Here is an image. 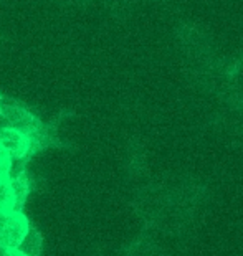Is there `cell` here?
<instances>
[{"label":"cell","mask_w":243,"mask_h":256,"mask_svg":"<svg viewBox=\"0 0 243 256\" xmlns=\"http://www.w3.org/2000/svg\"><path fill=\"white\" fill-rule=\"evenodd\" d=\"M4 253H5V248L2 246V244H0V256H4Z\"/></svg>","instance_id":"30bf717a"},{"label":"cell","mask_w":243,"mask_h":256,"mask_svg":"<svg viewBox=\"0 0 243 256\" xmlns=\"http://www.w3.org/2000/svg\"><path fill=\"white\" fill-rule=\"evenodd\" d=\"M0 144L8 150L12 159H22L32 150V139L28 134H24L20 130L5 126L0 129Z\"/></svg>","instance_id":"3957f363"},{"label":"cell","mask_w":243,"mask_h":256,"mask_svg":"<svg viewBox=\"0 0 243 256\" xmlns=\"http://www.w3.org/2000/svg\"><path fill=\"white\" fill-rule=\"evenodd\" d=\"M0 112L2 116L7 119L8 126L20 130L24 134H35V132H40V126H38V121L32 116V114L20 108L17 104H0Z\"/></svg>","instance_id":"7a4b0ae2"},{"label":"cell","mask_w":243,"mask_h":256,"mask_svg":"<svg viewBox=\"0 0 243 256\" xmlns=\"http://www.w3.org/2000/svg\"><path fill=\"white\" fill-rule=\"evenodd\" d=\"M42 243H43L42 233L38 230H35V228H28L26 235L24 236V240H22L17 248L20 252H24L26 256H40Z\"/></svg>","instance_id":"5b68a950"},{"label":"cell","mask_w":243,"mask_h":256,"mask_svg":"<svg viewBox=\"0 0 243 256\" xmlns=\"http://www.w3.org/2000/svg\"><path fill=\"white\" fill-rule=\"evenodd\" d=\"M10 170H12V156H10L8 150L0 144V182L8 180Z\"/></svg>","instance_id":"52a82bcc"},{"label":"cell","mask_w":243,"mask_h":256,"mask_svg":"<svg viewBox=\"0 0 243 256\" xmlns=\"http://www.w3.org/2000/svg\"><path fill=\"white\" fill-rule=\"evenodd\" d=\"M8 182H10V187H12V192H14L15 210L22 212V206H24L26 197H28V192H30L28 177H26L25 172H20L17 176H10Z\"/></svg>","instance_id":"277c9868"},{"label":"cell","mask_w":243,"mask_h":256,"mask_svg":"<svg viewBox=\"0 0 243 256\" xmlns=\"http://www.w3.org/2000/svg\"><path fill=\"white\" fill-rule=\"evenodd\" d=\"M14 210H15V198H14L12 187H10L8 180H2L0 182V212L8 214V212Z\"/></svg>","instance_id":"8992f818"},{"label":"cell","mask_w":243,"mask_h":256,"mask_svg":"<svg viewBox=\"0 0 243 256\" xmlns=\"http://www.w3.org/2000/svg\"><path fill=\"white\" fill-rule=\"evenodd\" d=\"M5 126H8V122H7V119L2 116V112H0V129L5 128Z\"/></svg>","instance_id":"9c48e42d"},{"label":"cell","mask_w":243,"mask_h":256,"mask_svg":"<svg viewBox=\"0 0 243 256\" xmlns=\"http://www.w3.org/2000/svg\"><path fill=\"white\" fill-rule=\"evenodd\" d=\"M28 228V220L22 212H0V244L4 248H17Z\"/></svg>","instance_id":"6da1fadb"},{"label":"cell","mask_w":243,"mask_h":256,"mask_svg":"<svg viewBox=\"0 0 243 256\" xmlns=\"http://www.w3.org/2000/svg\"><path fill=\"white\" fill-rule=\"evenodd\" d=\"M4 256H26L24 252H20L18 248H5Z\"/></svg>","instance_id":"ba28073f"}]
</instances>
